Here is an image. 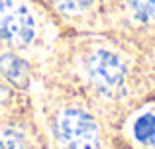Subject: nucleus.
<instances>
[{"mask_svg":"<svg viewBox=\"0 0 155 149\" xmlns=\"http://www.w3.org/2000/svg\"><path fill=\"white\" fill-rule=\"evenodd\" d=\"M55 139L59 149H98L100 128L87 110L65 108L55 120Z\"/></svg>","mask_w":155,"mask_h":149,"instance_id":"f257e3e1","label":"nucleus"},{"mask_svg":"<svg viewBox=\"0 0 155 149\" xmlns=\"http://www.w3.org/2000/svg\"><path fill=\"white\" fill-rule=\"evenodd\" d=\"M35 37V20L18 0H0V41L26 47Z\"/></svg>","mask_w":155,"mask_h":149,"instance_id":"f03ea898","label":"nucleus"},{"mask_svg":"<svg viewBox=\"0 0 155 149\" xmlns=\"http://www.w3.org/2000/svg\"><path fill=\"white\" fill-rule=\"evenodd\" d=\"M87 73L91 83L102 94L122 92L128 79V69L118 53L108 49H96L87 61Z\"/></svg>","mask_w":155,"mask_h":149,"instance_id":"7ed1b4c3","label":"nucleus"},{"mask_svg":"<svg viewBox=\"0 0 155 149\" xmlns=\"http://www.w3.org/2000/svg\"><path fill=\"white\" fill-rule=\"evenodd\" d=\"M0 73L18 88H26L30 83V67L16 53H4L0 57Z\"/></svg>","mask_w":155,"mask_h":149,"instance_id":"20e7f679","label":"nucleus"},{"mask_svg":"<svg viewBox=\"0 0 155 149\" xmlns=\"http://www.w3.org/2000/svg\"><path fill=\"white\" fill-rule=\"evenodd\" d=\"M0 149H34L31 141L22 130L14 126L0 128Z\"/></svg>","mask_w":155,"mask_h":149,"instance_id":"39448f33","label":"nucleus"},{"mask_svg":"<svg viewBox=\"0 0 155 149\" xmlns=\"http://www.w3.org/2000/svg\"><path fill=\"white\" fill-rule=\"evenodd\" d=\"M134 138L143 145H153L155 143V114L145 112L134 122Z\"/></svg>","mask_w":155,"mask_h":149,"instance_id":"423d86ee","label":"nucleus"},{"mask_svg":"<svg viewBox=\"0 0 155 149\" xmlns=\"http://www.w3.org/2000/svg\"><path fill=\"white\" fill-rule=\"evenodd\" d=\"M134 18L141 24H155V0H130Z\"/></svg>","mask_w":155,"mask_h":149,"instance_id":"0eeeda50","label":"nucleus"},{"mask_svg":"<svg viewBox=\"0 0 155 149\" xmlns=\"http://www.w3.org/2000/svg\"><path fill=\"white\" fill-rule=\"evenodd\" d=\"M51 2L59 12L69 14V16L83 14L92 6V0H51Z\"/></svg>","mask_w":155,"mask_h":149,"instance_id":"6e6552de","label":"nucleus"},{"mask_svg":"<svg viewBox=\"0 0 155 149\" xmlns=\"http://www.w3.org/2000/svg\"><path fill=\"white\" fill-rule=\"evenodd\" d=\"M8 96V88H4L2 84H0V102H4V98Z\"/></svg>","mask_w":155,"mask_h":149,"instance_id":"1a4fd4ad","label":"nucleus"}]
</instances>
